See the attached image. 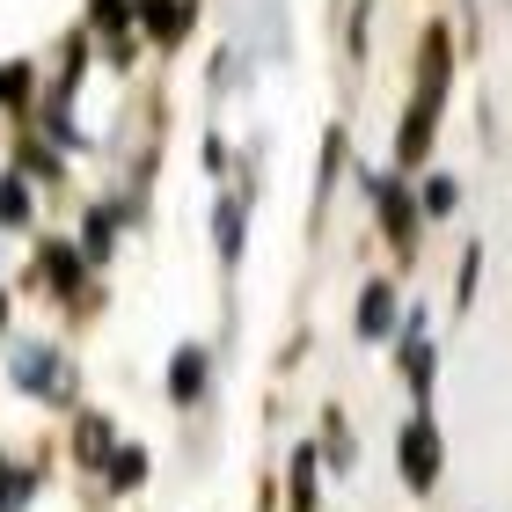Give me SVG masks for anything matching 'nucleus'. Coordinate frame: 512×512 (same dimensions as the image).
Instances as JSON below:
<instances>
[{
	"instance_id": "nucleus-1",
	"label": "nucleus",
	"mask_w": 512,
	"mask_h": 512,
	"mask_svg": "<svg viewBox=\"0 0 512 512\" xmlns=\"http://www.w3.org/2000/svg\"><path fill=\"white\" fill-rule=\"evenodd\" d=\"M15 381L30 395H44V403H74V366H66L52 344H22L15 352Z\"/></svg>"
},
{
	"instance_id": "nucleus-2",
	"label": "nucleus",
	"mask_w": 512,
	"mask_h": 512,
	"mask_svg": "<svg viewBox=\"0 0 512 512\" xmlns=\"http://www.w3.org/2000/svg\"><path fill=\"white\" fill-rule=\"evenodd\" d=\"M403 469H410V483H432V469H439V439H432L425 417L403 432Z\"/></svg>"
},
{
	"instance_id": "nucleus-3",
	"label": "nucleus",
	"mask_w": 512,
	"mask_h": 512,
	"mask_svg": "<svg viewBox=\"0 0 512 512\" xmlns=\"http://www.w3.org/2000/svg\"><path fill=\"white\" fill-rule=\"evenodd\" d=\"M220 256H242V198H220Z\"/></svg>"
},
{
	"instance_id": "nucleus-4",
	"label": "nucleus",
	"mask_w": 512,
	"mask_h": 512,
	"mask_svg": "<svg viewBox=\"0 0 512 512\" xmlns=\"http://www.w3.org/2000/svg\"><path fill=\"white\" fill-rule=\"evenodd\" d=\"M388 315H395V300H388V286H366V308H359V330H366V337H381V330H388Z\"/></svg>"
},
{
	"instance_id": "nucleus-5",
	"label": "nucleus",
	"mask_w": 512,
	"mask_h": 512,
	"mask_svg": "<svg viewBox=\"0 0 512 512\" xmlns=\"http://www.w3.org/2000/svg\"><path fill=\"white\" fill-rule=\"evenodd\" d=\"M198 388H205V352H176V395L191 403Z\"/></svg>"
},
{
	"instance_id": "nucleus-6",
	"label": "nucleus",
	"mask_w": 512,
	"mask_h": 512,
	"mask_svg": "<svg viewBox=\"0 0 512 512\" xmlns=\"http://www.w3.org/2000/svg\"><path fill=\"white\" fill-rule=\"evenodd\" d=\"M425 125H432V96L417 103V110H410V125H403V154H410V161L425 154Z\"/></svg>"
},
{
	"instance_id": "nucleus-7",
	"label": "nucleus",
	"mask_w": 512,
	"mask_h": 512,
	"mask_svg": "<svg viewBox=\"0 0 512 512\" xmlns=\"http://www.w3.org/2000/svg\"><path fill=\"white\" fill-rule=\"evenodd\" d=\"M30 491H37V483L22 476V469H0V512H15V505L30 498Z\"/></svg>"
},
{
	"instance_id": "nucleus-8",
	"label": "nucleus",
	"mask_w": 512,
	"mask_h": 512,
	"mask_svg": "<svg viewBox=\"0 0 512 512\" xmlns=\"http://www.w3.org/2000/svg\"><path fill=\"white\" fill-rule=\"evenodd\" d=\"M0 220H30V191H22L15 176L0 183Z\"/></svg>"
},
{
	"instance_id": "nucleus-9",
	"label": "nucleus",
	"mask_w": 512,
	"mask_h": 512,
	"mask_svg": "<svg viewBox=\"0 0 512 512\" xmlns=\"http://www.w3.org/2000/svg\"><path fill=\"white\" fill-rule=\"evenodd\" d=\"M81 454H88V461L110 454V425H103V417H96V425H81Z\"/></svg>"
},
{
	"instance_id": "nucleus-10",
	"label": "nucleus",
	"mask_w": 512,
	"mask_h": 512,
	"mask_svg": "<svg viewBox=\"0 0 512 512\" xmlns=\"http://www.w3.org/2000/svg\"><path fill=\"white\" fill-rule=\"evenodd\" d=\"M425 213H454V176H439L432 191H425Z\"/></svg>"
},
{
	"instance_id": "nucleus-11",
	"label": "nucleus",
	"mask_w": 512,
	"mask_h": 512,
	"mask_svg": "<svg viewBox=\"0 0 512 512\" xmlns=\"http://www.w3.org/2000/svg\"><path fill=\"white\" fill-rule=\"evenodd\" d=\"M139 469H147L139 454H118V461H110V476H118V483H139Z\"/></svg>"
}]
</instances>
